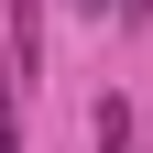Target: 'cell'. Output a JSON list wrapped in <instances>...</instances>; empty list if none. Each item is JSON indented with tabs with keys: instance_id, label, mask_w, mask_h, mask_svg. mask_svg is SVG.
<instances>
[{
	"instance_id": "obj_1",
	"label": "cell",
	"mask_w": 153,
	"mask_h": 153,
	"mask_svg": "<svg viewBox=\"0 0 153 153\" xmlns=\"http://www.w3.org/2000/svg\"><path fill=\"white\" fill-rule=\"evenodd\" d=\"M0 33H11V76L33 88V66H44V0H11V11H0Z\"/></svg>"
},
{
	"instance_id": "obj_2",
	"label": "cell",
	"mask_w": 153,
	"mask_h": 153,
	"mask_svg": "<svg viewBox=\"0 0 153 153\" xmlns=\"http://www.w3.org/2000/svg\"><path fill=\"white\" fill-rule=\"evenodd\" d=\"M88 131H99V153H131V99H99Z\"/></svg>"
},
{
	"instance_id": "obj_3",
	"label": "cell",
	"mask_w": 153,
	"mask_h": 153,
	"mask_svg": "<svg viewBox=\"0 0 153 153\" xmlns=\"http://www.w3.org/2000/svg\"><path fill=\"white\" fill-rule=\"evenodd\" d=\"M88 11H99V22H120V33H142V22H153V0H88Z\"/></svg>"
},
{
	"instance_id": "obj_4",
	"label": "cell",
	"mask_w": 153,
	"mask_h": 153,
	"mask_svg": "<svg viewBox=\"0 0 153 153\" xmlns=\"http://www.w3.org/2000/svg\"><path fill=\"white\" fill-rule=\"evenodd\" d=\"M0 153H22V99H11V76H0Z\"/></svg>"
}]
</instances>
